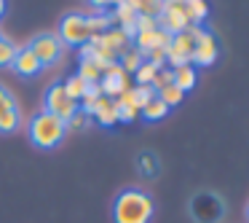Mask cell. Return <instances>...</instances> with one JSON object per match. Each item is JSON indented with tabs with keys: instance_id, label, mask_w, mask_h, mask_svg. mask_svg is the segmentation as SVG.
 Here are the masks:
<instances>
[{
	"instance_id": "8fae6325",
	"label": "cell",
	"mask_w": 249,
	"mask_h": 223,
	"mask_svg": "<svg viewBox=\"0 0 249 223\" xmlns=\"http://www.w3.org/2000/svg\"><path fill=\"white\" fill-rule=\"evenodd\" d=\"M99 89H102L105 97L118 100L124 92H129V89H131V76L118 65V62H113V65L105 67L102 78H99Z\"/></svg>"
},
{
	"instance_id": "f546056e",
	"label": "cell",
	"mask_w": 249,
	"mask_h": 223,
	"mask_svg": "<svg viewBox=\"0 0 249 223\" xmlns=\"http://www.w3.org/2000/svg\"><path fill=\"white\" fill-rule=\"evenodd\" d=\"M118 3L121 0H89V6H91L94 11H102V14H110Z\"/></svg>"
},
{
	"instance_id": "d4e9b609",
	"label": "cell",
	"mask_w": 249,
	"mask_h": 223,
	"mask_svg": "<svg viewBox=\"0 0 249 223\" xmlns=\"http://www.w3.org/2000/svg\"><path fill=\"white\" fill-rule=\"evenodd\" d=\"M17 51L19 49L14 46V41H8V38H3V35H0V67H11Z\"/></svg>"
},
{
	"instance_id": "7402d4cb",
	"label": "cell",
	"mask_w": 249,
	"mask_h": 223,
	"mask_svg": "<svg viewBox=\"0 0 249 223\" xmlns=\"http://www.w3.org/2000/svg\"><path fill=\"white\" fill-rule=\"evenodd\" d=\"M156 97L161 100V102L166 105L169 110H172L174 105H179V102H182V100H185V92H179V89L174 86V83H169V86H163L161 92H156Z\"/></svg>"
},
{
	"instance_id": "4316f807",
	"label": "cell",
	"mask_w": 249,
	"mask_h": 223,
	"mask_svg": "<svg viewBox=\"0 0 249 223\" xmlns=\"http://www.w3.org/2000/svg\"><path fill=\"white\" fill-rule=\"evenodd\" d=\"M169 83H174V73H172V67H161V70L156 73V78H153V92H161L163 86H169Z\"/></svg>"
},
{
	"instance_id": "3957f363",
	"label": "cell",
	"mask_w": 249,
	"mask_h": 223,
	"mask_svg": "<svg viewBox=\"0 0 249 223\" xmlns=\"http://www.w3.org/2000/svg\"><path fill=\"white\" fill-rule=\"evenodd\" d=\"M190 218L196 223H220L225 218V202L214 191H198L188 204Z\"/></svg>"
},
{
	"instance_id": "5b68a950",
	"label": "cell",
	"mask_w": 249,
	"mask_h": 223,
	"mask_svg": "<svg viewBox=\"0 0 249 223\" xmlns=\"http://www.w3.org/2000/svg\"><path fill=\"white\" fill-rule=\"evenodd\" d=\"M193 38H196V43H193V62L190 65L212 67L217 62V57H220V41H217V35L206 27H193Z\"/></svg>"
},
{
	"instance_id": "4fadbf2b",
	"label": "cell",
	"mask_w": 249,
	"mask_h": 223,
	"mask_svg": "<svg viewBox=\"0 0 249 223\" xmlns=\"http://www.w3.org/2000/svg\"><path fill=\"white\" fill-rule=\"evenodd\" d=\"M89 116H91V121L99 126H113V124H118V105H115V100H110L102 94Z\"/></svg>"
},
{
	"instance_id": "ac0fdd59",
	"label": "cell",
	"mask_w": 249,
	"mask_h": 223,
	"mask_svg": "<svg viewBox=\"0 0 249 223\" xmlns=\"http://www.w3.org/2000/svg\"><path fill=\"white\" fill-rule=\"evenodd\" d=\"M137 172L142 175V178H156L158 172H161V162H158V156L153 151H142L140 156H137Z\"/></svg>"
},
{
	"instance_id": "7a4b0ae2",
	"label": "cell",
	"mask_w": 249,
	"mask_h": 223,
	"mask_svg": "<svg viewBox=\"0 0 249 223\" xmlns=\"http://www.w3.org/2000/svg\"><path fill=\"white\" fill-rule=\"evenodd\" d=\"M27 135H30V142H33L35 148L51 151V148H56L67 137V124L62 119H56V116L40 110V113H35L33 121H30Z\"/></svg>"
},
{
	"instance_id": "83f0119b",
	"label": "cell",
	"mask_w": 249,
	"mask_h": 223,
	"mask_svg": "<svg viewBox=\"0 0 249 223\" xmlns=\"http://www.w3.org/2000/svg\"><path fill=\"white\" fill-rule=\"evenodd\" d=\"M115 105H118V121H121V124H131V121H137V116H140V110H137V108L121 102V100H115Z\"/></svg>"
},
{
	"instance_id": "277c9868",
	"label": "cell",
	"mask_w": 249,
	"mask_h": 223,
	"mask_svg": "<svg viewBox=\"0 0 249 223\" xmlns=\"http://www.w3.org/2000/svg\"><path fill=\"white\" fill-rule=\"evenodd\" d=\"M56 38L65 46H86L94 38L91 27H89V17L86 14H65L59 22V33Z\"/></svg>"
},
{
	"instance_id": "f1b7e54d",
	"label": "cell",
	"mask_w": 249,
	"mask_h": 223,
	"mask_svg": "<svg viewBox=\"0 0 249 223\" xmlns=\"http://www.w3.org/2000/svg\"><path fill=\"white\" fill-rule=\"evenodd\" d=\"M156 27H158V19H156V17H145V14H140V17H137L134 35H137V33H145V30H156Z\"/></svg>"
},
{
	"instance_id": "cb8c5ba5",
	"label": "cell",
	"mask_w": 249,
	"mask_h": 223,
	"mask_svg": "<svg viewBox=\"0 0 249 223\" xmlns=\"http://www.w3.org/2000/svg\"><path fill=\"white\" fill-rule=\"evenodd\" d=\"M91 124H94V121H91V116H89V113H83V110L78 108V113L72 116L70 121H67V135H75V132H86Z\"/></svg>"
},
{
	"instance_id": "30bf717a",
	"label": "cell",
	"mask_w": 249,
	"mask_h": 223,
	"mask_svg": "<svg viewBox=\"0 0 249 223\" xmlns=\"http://www.w3.org/2000/svg\"><path fill=\"white\" fill-rule=\"evenodd\" d=\"M22 126V108L6 83H0V135H11Z\"/></svg>"
},
{
	"instance_id": "4dcf8cb0",
	"label": "cell",
	"mask_w": 249,
	"mask_h": 223,
	"mask_svg": "<svg viewBox=\"0 0 249 223\" xmlns=\"http://www.w3.org/2000/svg\"><path fill=\"white\" fill-rule=\"evenodd\" d=\"M6 6H8L6 0H0V19H3V14H6Z\"/></svg>"
},
{
	"instance_id": "9c48e42d",
	"label": "cell",
	"mask_w": 249,
	"mask_h": 223,
	"mask_svg": "<svg viewBox=\"0 0 249 223\" xmlns=\"http://www.w3.org/2000/svg\"><path fill=\"white\" fill-rule=\"evenodd\" d=\"M158 27L166 30L169 35L190 30L188 14H185V0H163L161 14H158Z\"/></svg>"
},
{
	"instance_id": "9a60e30c",
	"label": "cell",
	"mask_w": 249,
	"mask_h": 223,
	"mask_svg": "<svg viewBox=\"0 0 249 223\" xmlns=\"http://www.w3.org/2000/svg\"><path fill=\"white\" fill-rule=\"evenodd\" d=\"M105 62L94 60V57H81V65H78V76L83 78L86 83H99V78H102L105 73Z\"/></svg>"
},
{
	"instance_id": "2e32d148",
	"label": "cell",
	"mask_w": 249,
	"mask_h": 223,
	"mask_svg": "<svg viewBox=\"0 0 249 223\" xmlns=\"http://www.w3.org/2000/svg\"><path fill=\"white\" fill-rule=\"evenodd\" d=\"M185 14H188L190 27H201L209 19V3L206 0H185Z\"/></svg>"
},
{
	"instance_id": "ba28073f",
	"label": "cell",
	"mask_w": 249,
	"mask_h": 223,
	"mask_svg": "<svg viewBox=\"0 0 249 223\" xmlns=\"http://www.w3.org/2000/svg\"><path fill=\"white\" fill-rule=\"evenodd\" d=\"M30 51H33L35 57H38V62L43 67H49V65H56V62L65 57V49L67 46L62 43L56 35H51V33H40V35H35L33 38V43L27 46Z\"/></svg>"
},
{
	"instance_id": "1f68e13d",
	"label": "cell",
	"mask_w": 249,
	"mask_h": 223,
	"mask_svg": "<svg viewBox=\"0 0 249 223\" xmlns=\"http://www.w3.org/2000/svg\"><path fill=\"white\" fill-rule=\"evenodd\" d=\"M247 223H249V202H247Z\"/></svg>"
},
{
	"instance_id": "e0dca14e",
	"label": "cell",
	"mask_w": 249,
	"mask_h": 223,
	"mask_svg": "<svg viewBox=\"0 0 249 223\" xmlns=\"http://www.w3.org/2000/svg\"><path fill=\"white\" fill-rule=\"evenodd\" d=\"M174 86L179 89V92H190V89H196V83H198V70H196L193 65H182V67H174Z\"/></svg>"
},
{
	"instance_id": "44dd1931",
	"label": "cell",
	"mask_w": 249,
	"mask_h": 223,
	"mask_svg": "<svg viewBox=\"0 0 249 223\" xmlns=\"http://www.w3.org/2000/svg\"><path fill=\"white\" fill-rule=\"evenodd\" d=\"M62 86L67 89V94H70V97L75 100V102H81L83 94H86V89H89V83L83 81V78L78 76V73H72V76H67V78H65V83H62Z\"/></svg>"
},
{
	"instance_id": "7c38bea8",
	"label": "cell",
	"mask_w": 249,
	"mask_h": 223,
	"mask_svg": "<svg viewBox=\"0 0 249 223\" xmlns=\"http://www.w3.org/2000/svg\"><path fill=\"white\" fill-rule=\"evenodd\" d=\"M169 41H172V35H169L166 30L156 27V30H145V33H137L134 38H131V46H134V49L140 51L142 57H145L147 51H153V49H166Z\"/></svg>"
},
{
	"instance_id": "603a6c76",
	"label": "cell",
	"mask_w": 249,
	"mask_h": 223,
	"mask_svg": "<svg viewBox=\"0 0 249 223\" xmlns=\"http://www.w3.org/2000/svg\"><path fill=\"white\" fill-rule=\"evenodd\" d=\"M161 70V67H156L153 62H142L140 67H137V73H134V81H137V86H150L153 83V78H156V73Z\"/></svg>"
},
{
	"instance_id": "8992f818",
	"label": "cell",
	"mask_w": 249,
	"mask_h": 223,
	"mask_svg": "<svg viewBox=\"0 0 249 223\" xmlns=\"http://www.w3.org/2000/svg\"><path fill=\"white\" fill-rule=\"evenodd\" d=\"M43 110H46V113H51V116H56V119H62L67 124V121L78 113V102L67 94V89L62 86V83H54V86L46 89Z\"/></svg>"
},
{
	"instance_id": "6da1fadb",
	"label": "cell",
	"mask_w": 249,
	"mask_h": 223,
	"mask_svg": "<svg viewBox=\"0 0 249 223\" xmlns=\"http://www.w3.org/2000/svg\"><path fill=\"white\" fill-rule=\"evenodd\" d=\"M156 202L142 188H124L113 202V223H150Z\"/></svg>"
},
{
	"instance_id": "5bb4252c",
	"label": "cell",
	"mask_w": 249,
	"mask_h": 223,
	"mask_svg": "<svg viewBox=\"0 0 249 223\" xmlns=\"http://www.w3.org/2000/svg\"><path fill=\"white\" fill-rule=\"evenodd\" d=\"M14 70L19 73L22 78H33V76H38L40 70H43V65L38 62V57L33 54L30 49H19L17 51V57H14Z\"/></svg>"
},
{
	"instance_id": "52a82bcc",
	"label": "cell",
	"mask_w": 249,
	"mask_h": 223,
	"mask_svg": "<svg viewBox=\"0 0 249 223\" xmlns=\"http://www.w3.org/2000/svg\"><path fill=\"white\" fill-rule=\"evenodd\" d=\"M193 27L185 30V33H177L172 35V41H169L166 46V67H182V65H190L193 62Z\"/></svg>"
},
{
	"instance_id": "484cf974",
	"label": "cell",
	"mask_w": 249,
	"mask_h": 223,
	"mask_svg": "<svg viewBox=\"0 0 249 223\" xmlns=\"http://www.w3.org/2000/svg\"><path fill=\"white\" fill-rule=\"evenodd\" d=\"M137 3V11L145 14V17H156L161 14V6H163V0H134Z\"/></svg>"
},
{
	"instance_id": "d6986e66",
	"label": "cell",
	"mask_w": 249,
	"mask_h": 223,
	"mask_svg": "<svg viewBox=\"0 0 249 223\" xmlns=\"http://www.w3.org/2000/svg\"><path fill=\"white\" fill-rule=\"evenodd\" d=\"M140 116H142L145 121H161V119H166V116H169V108H166V105H163L158 97H153V100H147V102L142 105Z\"/></svg>"
},
{
	"instance_id": "ffe728a7",
	"label": "cell",
	"mask_w": 249,
	"mask_h": 223,
	"mask_svg": "<svg viewBox=\"0 0 249 223\" xmlns=\"http://www.w3.org/2000/svg\"><path fill=\"white\" fill-rule=\"evenodd\" d=\"M142 62H145V57H142L140 51L134 49V46H131V49H126L124 54L118 57V65L124 67V70L129 73V76H134V73H137V67H140Z\"/></svg>"
}]
</instances>
